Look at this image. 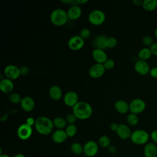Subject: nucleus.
I'll list each match as a JSON object with an SVG mask.
<instances>
[{
  "instance_id": "38",
  "label": "nucleus",
  "mask_w": 157,
  "mask_h": 157,
  "mask_svg": "<svg viewBox=\"0 0 157 157\" xmlns=\"http://www.w3.org/2000/svg\"><path fill=\"white\" fill-rule=\"evenodd\" d=\"M150 137L155 144H157V130H153L150 134Z\"/></svg>"
},
{
  "instance_id": "50",
  "label": "nucleus",
  "mask_w": 157,
  "mask_h": 157,
  "mask_svg": "<svg viewBox=\"0 0 157 157\" xmlns=\"http://www.w3.org/2000/svg\"><path fill=\"white\" fill-rule=\"evenodd\" d=\"M156 157H157V156H156Z\"/></svg>"
},
{
  "instance_id": "46",
  "label": "nucleus",
  "mask_w": 157,
  "mask_h": 157,
  "mask_svg": "<svg viewBox=\"0 0 157 157\" xmlns=\"http://www.w3.org/2000/svg\"><path fill=\"white\" fill-rule=\"evenodd\" d=\"M76 2L77 4H85L88 2V0H76Z\"/></svg>"
},
{
  "instance_id": "40",
  "label": "nucleus",
  "mask_w": 157,
  "mask_h": 157,
  "mask_svg": "<svg viewBox=\"0 0 157 157\" xmlns=\"http://www.w3.org/2000/svg\"><path fill=\"white\" fill-rule=\"evenodd\" d=\"M149 74L151 77L157 78V67H153L151 68Z\"/></svg>"
},
{
  "instance_id": "5",
  "label": "nucleus",
  "mask_w": 157,
  "mask_h": 157,
  "mask_svg": "<svg viewBox=\"0 0 157 157\" xmlns=\"http://www.w3.org/2000/svg\"><path fill=\"white\" fill-rule=\"evenodd\" d=\"M89 22L94 26L102 25L105 20V13L100 9H94L92 10L88 17Z\"/></svg>"
},
{
  "instance_id": "17",
  "label": "nucleus",
  "mask_w": 157,
  "mask_h": 157,
  "mask_svg": "<svg viewBox=\"0 0 157 157\" xmlns=\"http://www.w3.org/2000/svg\"><path fill=\"white\" fill-rule=\"evenodd\" d=\"M66 12L68 18L70 20H76L82 15V9L78 5L71 6Z\"/></svg>"
},
{
  "instance_id": "32",
  "label": "nucleus",
  "mask_w": 157,
  "mask_h": 157,
  "mask_svg": "<svg viewBox=\"0 0 157 157\" xmlns=\"http://www.w3.org/2000/svg\"><path fill=\"white\" fill-rule=\"evenodd\" d=\"M117 43H118V41L115 37H107L105 47V48H114L117 45Z\"/></svg>"
},
{
  "instance_id": "48",
  "label": "nucleus",
  "mask_w": 157,
  "mask_h": 157,
  "mask_svg": "<svg viewBox=\"0 0 157 157\" xmlns=\"http://www.w3.org/2000/svg\"><path fill=\"white\" fill-rule=\"evenodd\" d=\"M0 157H10V156H9L7 154H2L1 155H0Z\"/></svg>"
},
{
  "instance_id": "12",
  "label": "nucleus",
  "mask_w": 157,
  "mask_h": 157,
  "mask_svg": "<svg viewBox=\"0 0 157 157\" xmlns=\"http://www.w3.org/2000/svg\"><path fill=\"white\" fill-rule=\"evenodd\" d=\"M64 103L68 107L72 108L78 102V95L74 91H69L65 93L63 97Z\"/></svg>"
},
{
  "instance_id": "35",
  "label": "nucleus",
  "mask_w": 157,
  "mask_h": 157,
  "mask_svg": "<svg viewBox=\"0 0 157 157\" xmlns=\"http://www.w3.org/2000/svg\"><path fill=\"white\" fill-rule=\"evenodd\" d=\"M90 35H91V32L90 29L86 28H85L81 29L79 36L85 40V39L89 38Z\"/></svg>"
},
{
  "instance_id": "13",
  "label": "nucleus",
  "mask_w": 157,
  "mask_h": 157,
  "mask_svg": "<svg viewBox=\"0 0 157 157\" xmlns=\"http://www.w3.org/2000/svg\"><path fill=\"white\" fill-rule=\"evenodd\" d=\"M136 72L141 75H146L150 73V66L147 61L137 59L134 64Z\"/></svg>"
},
{
  "instance_id": "42",
  "label": "nucleus",
  "mask_w": 157,
  "mask_h": 157,
  "mask_svg": "<svg viewBox=\"0 0 157 157\" xmlns=\"http://www.w3.org/2000/svg\"><path fill=\"white\" fill-rule=\"evenodd\" d=\"M108 151L111 154H115L117 152V148L114 145H110L108 147Z\"/></svg>"
},
{
  "instance_id": "6",
  "label": "nucleus",
  "mask_w": 157,
  "mask_h": 157,
  "mask_svg": "<svg viewBox=\"0 0 157 157\" xmlns=\"http://www.w3.org/2000/svg\"><path fill=\"white\" fill-rule=\"evenodd\" d=\"M129 107L131 113L138 115L145 110L146 103L140 98H135L130 102Z\"/></svg>"
},
{
  "instance_id": "29",
  "label": "nucleus",
  "mask_w": 157,
  "mask_h": 157,
  "mask_svg": "<svg viewBox=\"0 0 157 157\" xmlns=\"http://www.w3.org/2000/svg\"><path fill=\"white\" fill-rule=\"evenodd\" d=\"M126 120H127L128 123L131 126L137 125L139 121L137 115L132 113H130L128 114Z\"/></svg>"
},
{
  "instance_id": "4",
  "label": "nucleus",
  "mask_w": 157,
  "mask_h": 157,
  "mask_svg": "<svg viewBox=\"0 0 157 157\" xmlns=\"http://www.w3.org/2000/svg\"><path fill=\"white\" fill-rule=\"evenodd\" d=\"M150 139V135L145 130L136 129L132 132L130 139L131 142L137 145H145L148 143Z\"/></svg>"
},
{
  "instance_id": "34",
  "label": "nucleus",
  "mask_w": 157,
  "mask_h": 157,
  "mask_svg": "<svg viewBox=\"0 0 157 157\" xmlns=\"http://www.w3.org/2000/svg\"><path fill=\"white\" fill-rule=\"evenodd\" d=\"M103 65L105 69V70H111L112 69L115 65V61L112 59H107L104 63Z\"/></svg>"
},
{
  "instance_id": "22",
  "label": "nucleus",
  "mask_w": 157,
  "mask_h": 157,
  "mask_svg": "<svg viewBox=\"0 0 157 157\" xmlns=\"http://www.w3.org/2000/svg\"><path fill=\"white\" fill-rule=\"evenodd\" d=\"M114 108L115 110L121 114H125L129 111V104L124 100H118L114 104Z\"/></svg>"
},
{
  "instance_id": "14",
  "label": "nucleus",
  "mask_w": 157,
  "mask_h": 157,
  "mask_svg": "<svg viewBox=\"0 0 157 157\" xmlns=\"http://www.w3.org/2000/svg\"><path fill=\"white\" fill-rule=\"evenodd\" d=\"M115 132L122 140H127L130 139L132 133L129 127L125 124H118V128Z\"/></svg>"
},
{
  "instance_id": "44",
  "label": "nucleus",
  "mask_w": 157,
  "mask_h": 157,
  "mask_svg": "<svg viewBox=\"0 0 157 157\" xmlns=\"http://www.w3.org/2000/svg\"><path fill=\"white\" fill-rule=\"evenodd\" d=\"M142 2H143V1L142 0H133L132 1V3L135 5V6H142Z\"/></svg>"
},
{
  "instance_id": "19",
  "label": "nucleus",
  "mask_w": 157,
  "mask_h": 157,
  "mask_svg": "<svg viewBox=\"0 0 157 157\" xmlns=\"http://www.w3.org/2000/svg\"><path fill=\"white\" fill-rule=\"evenodd\" d=\"M14 88V85L12 80L4 78H1L0 81V90L1 91L6 94L11 93Z\"/></svg>"
},
{
  "instance_id": "1",
  "label": "nucleus",
  "mask_w": 157,
  "mask_h": 157,
  "mask_svg": "<svg viewBox=\"0 0 157 157\" xmlns=\"http://www.w3.org/2000/svg\"><path fill=\"white\" fill-rule=\"evenodd\" d=\"M72 109V113L75 115L77 118L81 120L88 119L93 112L91 105L85 101H79Z\"/></svg>"
},
{
  "instance_id": "7",
  "label": "nucleus",
  "mask_w": 157,
  "mask_h": 157,
  "mask_svg": "<svg viewBox=\"0 0 157 157\" xmlns=\"http://www.w3.org/2000/svg\"><path fill=\"white\" fill-rule=\"evenodd\" d=\"M4 74L7 78L11 80H16L21 75L20 67L14 64H9L5 67L4 69Z\"/></svg>"
},
{
  "instance_id": "43",
  "label": "nucleus",
  "mask_w": 157,
  "mask_h": 157,
  "mask_svg": "<svg viewBox=\"0 0 157 157\" xmlns=\"http://www.w3.org/2000/svg\"><path fill=\"white\" fill-rule=\"evenodd\" d=\"M118 124H117V123H112L110 126V129L111 131L116 132L118 128Z\"/></svg>"
},
{
  "instance_id": "27",
  "label": "nucleus",
  "mask_w": 157,
  "mask_h": 157,
  "mask_svg": "<svg viewBox=\"0 0 157 157\" xmlns=\"http://www.w3.org/2000/svg\"><path fill=\"white\" fill-rule=\"evenodd\" d=\"M71 150L75 155H80L83 153V146L78 142H74L71 145Z\"/></svg>"
},
{
  "instance_id": "10",
  "label": "nucleus",
  "mask_w": 157,
  "mask_h": 157,
  "mask_svg": "<svg viewBox=\"0 0 157 157\" xmlns=\"http://www.w3.org/2000/svg\"><path fill=\"white\" fill-rule=\"evenodd\" d=\"M84 40L79 35H75L71 37L67 42L69 48L73 51H78L82 49L84 46Z\"/></svg>"
},
{
  "instance_id": "16",
  "label": "nucleus",
  "mask_w": 157,
  "mask_h": 157,
  "mask_svg": "<svg viewBox=\"0 0 157 157\" xmlns=\"http://www.w3.org/2000/svg\"><path fill=\"white\" fill-rule=\"evenodd\" d=\"M20 104L22 110L27 112H31L35 107V101L30 96H25L22 98Z\"/></svg>"
},
{
  "instance_id": "33",
  "label": "nucleus",
  "mask_w": 157,
  "mask_h": 157,
  "mask_svg": "<svg viewBox=\"0 0 157 157\" xmlns=\"http://www.w3.org/2000/svg\"><path fill=\"white\" fill-rule=\"evenodd\" d=\"M142 41L143 44L145 46H146V47H150L154 43L153 38L149 35L144 36L142 39Z\"/></svg>"
},
{
  "instance_id": "15",
  "label": "nucleus",
  "mask_w": 157,
  "mask_h": 157,
  "mask_svg": "<svg viewBox=\"0 0 157 157\" xmlns=\"http://www.w3.org/2000/svg\"><path fill=\"white\" fill-rule=\"evenodd\" d=\"M92 56L97 63L103 64L107 59L108 56L104 50L95 48L92 52Z\"/></svg>"
},
{
  "instance_id": "37",
  "label": "nucleus",
  "mask_w": 157,
  "mask_h": 157,
  "mask_svg": "<svg viewBox=\"0 0 157 157\" xmlns=\"http://www.w3.org/2000/svg\"><path fill=\"white\" fill-rule=\"evenodd\" d=\"M20 72L21 75H26L29 72V69L26 66H23L20 67Z\"/></svg>"
},
{
  "instance_id": "20",
  "label": "nucleus",
  "mask_w": 157,
  "mask_h": 157,
  "mask_svg": "<svg viewBox=\"0 0 157 157\" xmlns=\"http://www.w3.org/2000/svg\"><path fill=\"white\" fill-rule=\"evenodd\" d=\"M144 155L145 157H156L157 146L153 142H148L145 145L144 148Z\"/></svg>"
},
{
  "instance_id": "36",
  "label": "nucleus",
  "mask_w": 157,
  "mask_h": 157,
  "mask_svg": "<svg viewBox=\"0 0 157 157\" xmlns=\"http://www.w3.org/2000/svg\"><path fill=\"white\" fill-rule=\"evenodd\" d=\"M65 119L68 124H73L76 121L77 118L73 113H69L68 115H67Z\"/></svg>"
},
{
  "instance_id": "25",
  "label": "nucleus",
  "mask_w": 157,
  "mask_h": 157,
  "mask_svg": "<svg viewBox=\"0 0 157 157\" xmlns=\"http://www.w3.org/2000/svg\"><path fill=\"white\" fill-rule=\"evenodd\" d=\"M52 121L54 127H55L57 129H63L67 126L66 119L61 117H56L52 120Z\"/></svg>"
},
{
  "instance_id": "45",
  "label": "nucleus",
  "mask_w": 157,
  "mask_h": 157,
  "mask_svg": "<svg viewBox=\"0 0 157 157\" xmlns=\"http://www.w3.org/2000/svg\"><path fill=\"white\" fill-rule=\"evenodd\" d=\"M7 118H8V114H7V113H4V114H3V115L1 116V117L0 118V120H1V121L3 122V121H6Z\"/></svg>"
},
{
  "instance_id": "24",
  "label": "nucleus",
  "mask_w": 157,
  "mask_h": 157,
  "mask_svg": "<svg viewBox=\"0 0 157 157\" xmlns=\"http://www.w3.org/2000/svg\"><path fill=\"white\" fill-rule=\"evenodd\" d=\"M106 39H107V37L105 36H103V35L97 36L93 41V44L96 47V48L104 50V48H105V44Z\"/></svg>"
},
{
  "instance_id": "9",
  "label": "nucleus",
  "mask_w": 157,
  "mask_h": 157,
  "mask_svg": "<svg viewBox=\"0 0 157 157\" xmlns=\"http://www.w3.org/2000/svg\"><path fill=\"white\" fill-rule=\"evenodd\" d=\"M99 145L94 140H89L83 145V153L88 157L94 156L98 152Z\"/></svg>"
},
{
  "instance_id": "30",
  "label": "nucleus",
  "mask_w": 157,
  "mask_h": 157,
  "mask_svg": "<svg viewBox=\"0 0 157 157\" xmlns=\"http://www.w3.org/2000/svg\"><path fill=\"white\" fill-rule=\"evenodd\" d=\"M65 131L68 137H72L76 134L77 132V128L76 125H75V124H67V126L66 128Z\"/></svg>"
},
{
  "instance_id": "18",
  "label": "nucleus",
  "mask_w": 157,
  "mask_h": 157,
  "mask_svg": "<svg viewBox=\"0 0 157 157\" xmlns=\"http://www.w3.org/2000/svg\"><path fill=\"white\" fill-rule=\"evenodd\" d=\"M68 136L64 129H56L52 134V140L56 144H61L66 141Z\"/></svg>"
},
{
  "instance_id": "39",
  "label": "nucleus",
  "mask_w": 157,
  "mask_h": 157,
  "mask_svg": "<svg viewBox=\"0 0 157 157\" xmlns=\"http://www.w3.org/2000/svg\"><path fill=\"white\" fill-rule=\"evenodd\" d=\"M150 49L152 55L157 56V42H154L150 47Z\"/></svg>"
},
{
  "instance_id": "26",
  "label": "nucleus",
  "mask_w": 157,
  "mask_h": 157,
  "mask_svg": "<svg viewBox=\"0 0 157 157\" xmlns=\"http://www.w3.org/2000/svg\"><path fill=\"white\" fill-rule=\"evenodd\" d=\"M151 55L152 53L151 52L150 48L148 47H144L141 48L137 54L139 59L144 61L148 60L151 56Z\"/></svg>"
},
{
  "instance_id": "3",
  "label": "nucleus",
  "mask_w": 157,
  "mask_h": 157,
  "mask_svg": "<svg viewBox=\"0 0 157 157\" xmlns=\"http://www.w3.org/2000/svg\"><path fill=\"white\" fill-rule=\"evenodd\" d=\"M50 20L53 25L56 26H62L67 23L69 18L66 10L61 8H58L54 9L51 12Z\"/></svg>"
},
{
  "instance_id": "8",
  "label": "nucleus",
  "mask_w": 157,
  "mask_h": 157,
  "mask_svg": "<svg viewBox=\"0 0 157 157\" xmlns=\"http://www.w3.org/2000/svg\"><path fill=\"white\" fill-rule=\"evenodd\" d=\"M17 134L20 139L23 140H27L31 137L33 134V128L26 123L21 124L18 126Z\"/></svg>"
},
{
  "instance_id": "31",
  "label": "nucleus",
  "mask_w": 157,
  "mask_h": 157,
  "mask_svg": "<svg viewBox=\"0 0 157 157\" xmlns=\"http://www.w3.org/2000/svg\"><path fill=\"white\" fill-rule=\"evenodd\" d=\"M9 99L11 103L13 104H20L22 98L18 93L13 92L10 94L9 96Z\"/></svg>"
},
{
  "instance_id": "47",
  "label": "nucleus",
  "mask_w": 157,
  "mask_h": 157,
  "mask_svg": "<svg viewBox=\"0 0 157 157\" xmlns=\"http://www.w3.org/2000/svg\"><path fill=\"white\" fill-rule=\"evenodd\" d=\"M13 157H26V156L22 153H17L15 156H13Z\"/></svg>"
},
{
  "instance_id": "49",
  "label": "nucleus",
  "mask_w": 157,
  "mask_h": 157,
  "mask_svg": "<svg viewBox=\"0 0 157 157\" xmlns=\"http://www.w3.org/2000/svg\"><path fill=\"white\" fill-rule=\"evenodd\" d=\"M155 36H156V37L157 39V27H156V28L155 30Z\"/></svg>"
},
{
  "instance_id": "21",
  "label": "nucleus",
  "mask_w": 157,
  "mask_h": 157,
  "mask_svg": "<svg viewBox=\"0 0 157 157\" xmlns=\"http://www.w3.org/2000/svg\"><path fill=\"white\" fill-rule=\"evenodd\" d=\"M50 98L53 101H59L63 96V92L61 88L56 85H52L48 90Z\"/></svg>"
},
{
  "instance_id": "28",
  "label": "nucleus",
  "mask_w": 157,
  "mask_h": 157,
  "mask_svg": "<svg viewBox=\"0 0 157 157\" xmlns=\"http://www.w3.org/2000/svg\"><path fill=\"white\" fill-rule=\"evenodd\" d=\"M98 145L102 148H108L110 145V138L105 135L101 136L98 140Z\"/></svg>"
},
{
  "instance_id": "2",
  "label": "nucleus",
  "mask_w": 157,
  "mask_h": 157,
  "mask_svg": "<svg viewBox=\"0 0 157 157\" xmlns=\"http://www.w3.org/2000/svg\"><path fill=\"white\" fill-rule=\"evenodd\" d=\"M34 127L39 134L47 136L53 131L54 126L52 120L48 117L41 116L36 119Z\"/></svg>"
},
{
  "instance_id": "41",
  "label": "nucleus",
  "mask_w": 157,
  "mask_h": 157,
  "mask_svg": "<svg viewBox=\"0 0 157 157\" xmlns=\"http://www.w3.org/2000/svg\"><path fill=\"white\" fill-rule=\"evenodd\" d=\"M35 122H36V120L32 117H29L27 118V119L26 120V123L27 124L33 126V125L35 124Z\"/></svg>"
},
{
  "instance_id": "11",
  "label": "nucleus",
  "mask_w": 157,
  "mask_h": 157,
  "mask_svg": "<svg viewBox=\"0 0 157 157\" xmlns=\"http://www.w3.org/2000/svg\"><path fill=\"white\" fill-rule=\"evenodd\" d=\"M105 69L103 64L97 63L93 64L88 69L89 75L93 78H98L101 77L105 73Z\"/></svg>"
},
{
  "instance_id": "23",
  "label": "nucleus",
  "mask_w": 157,
  "mask_h": 157,
  "mask_svg": "<svg viewBox=\"0 0 157 157\" xmlns=\"http://www.w3.org/2000/svg\"><path fill=\"white\" fill-rule=\"evenodd\" d=\"M142 6L145 11H153L157 7V0H144Z\"/></svg>"
}]
</instances>
